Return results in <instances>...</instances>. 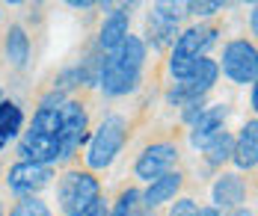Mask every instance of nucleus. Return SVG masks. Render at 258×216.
Listing matches in <instances>:
<instances>
[{
  "mask_svg": "<svg viewBox=\"0 0 258 216\" xmlns=\"http://www.w3.org/2000/svg\"><path fill=\"white\" fill-rule=\"evenodd\" d=\"M146 65V42L128 36L116 51H110L107 59H101V74H98V86L104 95H128L137 89L140 74Z\"/></svg>",
  "mask_w": 258,
  "mask_h": 216,
  "instance_id": "obj_1",
  "label": "nucleus"
},
{
  "mask_svg": "<svg viewBox=\"0 0 258 216\" xmlns=\"http://www.w3.org/2000/svg\"><path fill=\"white\" fill-rule=\"evenodd\" d=\"M62 104H66V101H62ZM62 104H59V107H62ZM59 107H39V113L33 116L24 139H21V145H18V154H21L27 163L51 166V163L59 160V119H62Z\"/></svg>",
  "mask_w": 258,
  "mask_h": 216,
  "instance_id": "obj_2",
  "label": "nucleus"
},
{
  "mask_svg": "<svg viewBox=\"0 0 258 216\" xmlns=\"http://www.w3.org/2000/svg\"><path fill=\"white\" fill-rule=\"evenodd\" d=\"M217 42V30L214 27H190L175 39L172 59H169V71L175 80H184L193 74V68L199 65V59H205V51Z\"/></svg>",
  "mask_w": 258,
  "mask_h": 216,
  "instance_id": "obj_3",
  "label": "nucleus"
},
{
  "mask_svg": "<svg viewBox=\"0 0 258 216\" xmlns=\"http://www.w3.org/2000/svg\"><path fill=\"white\" fill-rule=\"evenodd\" d=\"M98 192H101V187L89 172H69V175L59 178V187H56L59 207H62L66 216L86 213L98 201Z\"/></svg>",
  "mask_w": 258,
  "mask_h": 216,
  "instance_id": "obj_4",
  "label": "nucleus"
},
{
  "mask_svg": "<svg viewBox=\"0 0 258 216\" xmlns=\"http://www.w3.org/2000/svg\"><path fill=\"white\" fill-rule=\"evenodd\" d=\"M125 134H128L125 119L122 116H107L101 125H98L92 142H89V154H86L89 169H107L110 163L116 160V154L125 145Z\"/></svg>",
  "mask_w": 258,
  "mask_h": 216,
  "instance_id": "obj_5",
  "label": "nucleus"
},
{
  "mask_svg": "<svg viewBox=\"0 0 258 216\" xmlns=\"http://www.w3.org/2000/svg\"><path fill=\"white\" fill-rule=\"evenodd\" d=\"M217 74H220V65L214 59H199V65L193 68L190 77L175 80V86L166 92V101L175 104V107H187L193 101H202L208 95V89L217 83Z\"/></svg>",
  "mask_w": 258,
  "mask_h": 216,
  "instance_id": "obj_6",
  "label": "nucleus"
},
{
  "mask_svg": "<svg viewBox=\"0 0 258 216\" xmlns=\"http://www.w3.org/2000/svg\"><path fill=\"white\" fill-rule=\"evenodd\" d=\"M223 71L232 83H255V74H258V54H255V45L252 42H229L226 51H223Z\"/></svg>",
  "mask_w": 258,
  "mask_h": 216,
  "instance_id": "obj_7",
  "label": "nucleus"
},
{
  "mask_svg": "<svg viewBox=\"0 0 258 216\" xmlns=\"http://www.w3.org/2000/svg\"><path fill=\"white\" fill-rule=\"evenodd\" d=\"M181 15H184V12H181L178 3H155V6H152V12H149V18H146V33H149V42H152L155 51L166 48V45L175 39Z\"/></svg>",
  "mask_w": 258,
  "mask_h": 216,
  "instance_id": "obj_8",
  "label": "nucleus"
},
{
  "mask_svg": "<svg viewBox=\"0 0 258 216\" xmlns=\"http://www.w3.org/2000/svg\"><path fill=\"white\" fill-rule=\"evenodd\" d=\"M59 113V160H69L80 142H86V110L78 101H66Z\"/></svg>",
  "mask_w": 258,
  "mask_h": 216,
  "instance_id": "obj_9",
  "label": "nucleus"
},
{
  "mask_svg": "<svg viewBox=\"0 0 258 216\" xmlns=\"http://www.w3.org/2000/svg\"><path fill=\"white\" fill-rule=\"evenodd\" d=\"M178 160V148L175 145H169V142H155V145H149L143 154H140V160H137V178H143V181H157L160 175H166L169 169H172V163Z\"/></svg>",
  "mask_w": 258,
  "mask_h": 216,
  "instance_id": "obj_10",
  "label": "nucleus"
},
{
  "mask_svg": "<svg viewBox=\"0 0 258 216\" xmlns=\"http://www.w3.org/2000/svg\"><path fill=\"white\" fill-rule=\"evenodd\" d=\"M51 181V166H42V163H15L12 169H9V178H6V184L9 189L15 192V195H33V192H39V189L45 187Z\"/></svg>",
  "mask_w": 258,
  "mask_h": 216,
  "instance_id": "obj_11",
  "label": "nucleus"
},
{
  "mask_svg": "<svg viewBox=\"0 0 258 216\" xmlns=\"http://www.w3.org/2000/svg\"><path fill=\"white\" fill-rule=\"evenodd\" d=\"M226 116H229V110L223 107V104L205 107V113L193 122V131H190V145H193V148H208L217 136L226 131Z\"/></svg>",
  "mask_w": 258,
  "mask_h": 216,
  "instance_id": "obj_12",
  "label": "nucleus"
},
{
  "mask_svg": "<svg viewBox=\"0 0 258 216\" xmlns=\"http://www.w3.org/2000/svg\"><path fill=\"white\" fill-rule=\"evenodd\" d=\"M128 21H131V6H119L104 18L101 36H98V45L104 51H116L128 39Z\"/></svg>",
  "mask_w": 258,
  "mask_h": 216,
  "instance_id": "obj_13",
  "label": "nucleus"
},
{
  "mask_svg": "<svg viewBox=\"0 0 258 216\" xmlns=\"http://www.w3.org/2000/svg\"><path fill=\"white\" fill-rule=\"evenodd\" d=\"M232 160L237 163V169H252L258 163V122H246L240 136L234 139L232 148Z\"/></svg>",
  "mask_w": 258,
  "mask_h": 216,
  "instance_id": "obj_14",
  "label": "nucleus"
},
{
  "mask_svg": "<svg viewBox=\"0 0 258 216\" xmlns=\"http://www.w3.org/2000/svg\"><path fill=\"white\" fill-rule=\"evenodd\" d=\"M243 181L237 178V175H223V178H217V184L211 189V195H214V204L217 207H237L240 201H243Z\"/></svg>",
  "mask_w": 258,
  "mask_h": 216,
  "instance_id": "obj_15",
  "label": "nucleus"
},
{
  "mask_svg": "<svg viewBox=\"0 0 258 216\" xmlns=\"http://www.w3.org/2000/svg\"><path fill=\"white\" fill-rule=\"evenodd\" d=\"M181 172H166V175H160L157 181L149 184L146 189V195H143V201L149 204V207H157V204H163V201H169L175 192L181 189Z\"/></svg>",
  "mask_w": 258,
  "mask_h": 216,
  "instance_id": "obj_16",
  "label": "nucleus"
},
{
  "mask_svg": "<svg viewBox=\"0 0 258 216\" xmlns=\"http://www.w3.org/2000/svg\"><path fill=\"white\" fill-rule=\"evenodd\" d=\"M3 48H6V59H9L15 68H24L27 59H30V39H27L24 27H18V24H15V27H9Z\"/></svg>",
  "mask_w": 258,
  "mask_h": 216,
  "instance_id": "obj_17",
  "label": "nucleus"
},
{
  "mask_svg": "<svg viewBox=\"0 0 258 216\" xmlns=\"http://www.w3.org/2000/svg\"><path fill=\"white\" fill-rule=\"evenodd\" d=\"M21 125H24L21 107H18V104H12V101H0V148H3L9 139H15V136H18Z\"/></svg>",
  "mask_w": 258,
  "mask_h": 216,
  "instance_id": "obj_18",
  "label": "nucleus"
},
{
  "mask_svg": "<svg viewBox=\"0 0 258 216\" xmlns=\"http://www.w3.org/2000/svg\"><path fill=\"white\" fill-rule=\"evenodd\" d=\"M232 148H234V139H232V134H223L217 136L211 145L205 148V154H208V163L211 166H220V163H226L229 157H232Z\"/></svg>",
  "mask_w": 258,
  "mask_h": 216,
  "instance_id": "obj_19",
  "label": "nucleus"
},
{
  "mask_svg": "<svg viewBox=\"0 0 258 216\" xmlns=\"http://www.w3.org/2000/svg\"><path fill=\"white\" fill-rule=\"evenodd\" d=\"M9 216H51V210H48V204L39 201L36 195H27V198H21V201L12 207Z\"/></svg>",
  "mask_w": 258,
  "mask_h": 216,
  "instance_id": "obj_20",
  "label": "nucleus"
},
{
  "mask_svg": "<svg viewBox=\"0 0 258 216\" xmlns=\"http://www.w3.org/2000/svg\"><path fill=\"white\" fill-rule=\"evenodd\" d=\"M137 204H140V192L137 189H125L116 201V207L107 216H137Z\"/></svg>",
  "mask_w": 258,
  "mask_h": 216,
  "instance_id": "obj_21",
  "label": "nucleus"
},
{
  "mask_svg": "<svg viewBox=\"0 0 258 216\" xmlns=\"http://www.w3.org/2000/svg\"><path fill=\"white\" fill-rule=\"evenodd\" d=\"M187 9H190L193 15H214V12L223 9V3H220V0H214V3H199V0H193V3H187Z\"/></svg>",
  "mask_w": 258,
  "mask_h": 216,
  "instance_id": "obj_22",
  "label": "nucleus"
},
{
  "mask_svg": "<svg viewBox=\"0 0 258 216\" xmlns=\"http://www.w3.org/2000/svg\"><path fill=\"white\" fill-rule=\"evenodd\" d=\"M202 113H205V98H202V101H193V104H187L181 116H184V122H190V125H193V122H196Z\"/></svg>",
  "mask_w": 258,
  "mask_h": 216,
  "instance_id": "obj_23",
  "label": "nucleus"
},
{
  "mask_svg": "<svg viewBox=\"0 0 258 216\" xmlns=\"http://www.w3.org/2000/svg\"><path fill=\"white\" fill-rule=\"evenodd\" d=\"M169 216H196V204L190 198H181V201H175V207L169 210Z\"/></svg>",
  "mask_w": 258,
  "mask_h": 216,
  "instance_id": "obj_24",
  "label": "nucleus"
},
{
  "mask_svg": "<svg viewBox=\"0 0 258 216\" xmlns=\"http://www.w3.org/2000/svg\"><path fill=\"white\" fill-rule=\"evenodd\" d=\"M80 216H107V204H104L101 198H98V201H95V204H92L86 213H80Z\"/></svg>",
  "mask_w": 258,
  "mask_h": 216,
  "instance_id": "obj_25",
  "label": "nucleus"
},
{
  "mask_svg": "<svg viewBox=\"0 0 258 216\" xmlns=\"http://www.w3.org/2000/svg\"><path fill=\"white\" fill-rule=\"evenodd\" d=\"M196 216H220L217 207H196Z\"/></svg>",
  "mask_w": 258,
  "mask_h": 216,
  "instance_id": "obj_26",
  "label": "nucleus"
},
{
  "mask_svg": "<svg viewBox=\"0 0 258 216\" xmlns=\"http://www.w3.org/2000/svg\"><path fill=\"white\" fill-rule=\"evenodd\" d=\"M234 216H252V213H249V210H237Z\"/></svg>",
  "mask_w": 258,
  "mask_h": 216,
  "instance_id": "obj_27",
  "label": "nucleus"
},
{
  "mask_svg": "<svg viewBox=\"0 0 258 216\" xmlns=\"http://www.w3.org/2000/svg\"><path fill=\"white\" fill-rule=\"evenodd\" d=\"M0 216H3V204H0Z\"/></svg>",
  "mask_w": 258,
  "mask_h": 216,
  "instance_id": "obj_28",
  "label": "nucleus"
},
{
  "mask_svg": "<svg viewBox=\"0 0 258 216\" xmlns=\"http://www.w3.org/2000/svg\"><path fill=\"white\" fill-rule=\"evenodd\" d=\"M0 101H3V92H0Z\"/></svg>",
  "mask_w": 258,
  "mask_h": 216,
  "instance_id": "obj_29",
  "label": "nucleus"
},
{
  "mask_svg": "<svg viewBox=\"0 0 258 216\" xmlns=\"http://www.w3.org/2000/svg\"><path fill=\"white\" fill-rule=\"evenodd\" d=\"M149 216H155V213H149Z\"/></svg>",
  "mask_w": 258,
  "mask_h": 216,
  "instance_id": "obj_30",
  "label": "nucleus"
}]
</instances>
